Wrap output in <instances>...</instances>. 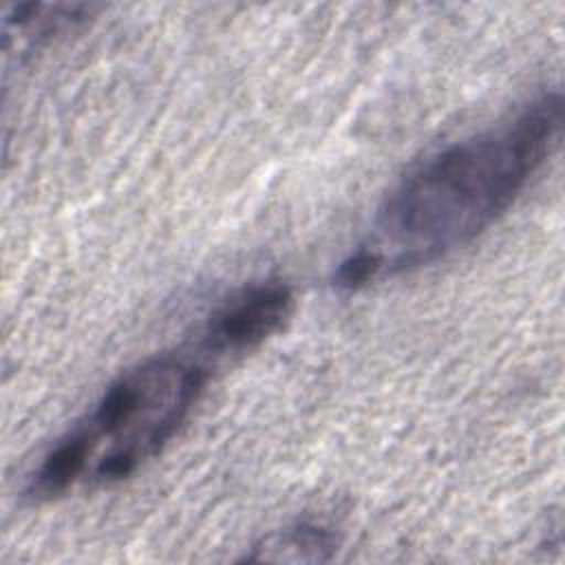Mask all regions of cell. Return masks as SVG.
Listing matches in <instances>:
<instances>
[{"instance_id":"6da1fadb","label":"cell","mask_w":565,"mask_h":565,"mask_svg":"<svg viewBox=\"0 0 565 565\" xmlns=\"http://www.w3.org/2000/svg\"><path fill=\"white\" fill-rule=\"evenodd\" d=\"M561 93H543L505 119L413 168L377 210L364 249L380 276L426 265L488 230L558 148Z\"/></svg>"},{"instance_id":"7a4b0ae2","label":"cell","mask_w":565,"mask_h":565,"mask_svg":"<svg viewBox=\"0 0 565 565\" xmlns=\"http://www.w3.org/2000/svg\"><path fill=\"white\" fill-rule=\"evenodd\" d=\"M205 382L203 362L179 353L126 369L42 457L26 497L46 501L82 483L108 486L130 477L179 433Z\"/></svg>"},{"instance_id":"3957f363","label":"cell","mask_w":565,"mask_h":565,"mask_svg":"<svg viewBox=\"0 0 565 565\" xmlns=\"http://www.w3.org/2000/svg\"><path fill=\"white\" fill-rule=\"evenodd\" d=\"M294 311V294L282 280H260L225 298L205 320L199 349L214 358L247 353L278 333Z\"/></svg>"},{"instance_id":"277c9868","label":"cell","mask_w":565,"mask_h":565,"mask_svg":"<svg viewBox=\"0 0 565 565\" xmlns=\"http://www.w3.org/2000/svg\"><path fill=\"white\" fill-rule=\"evenodd\" d=\"M338 550L335 534L318 523L300 521L263 536L247 561H274V563H322Z\"/></svg>"}]
</instances>
